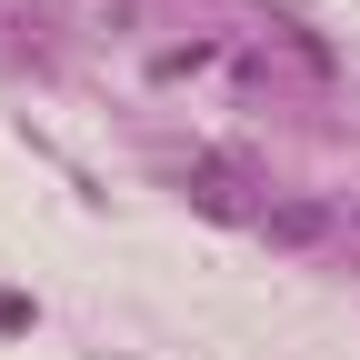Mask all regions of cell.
I'll use <instances>...</instances> for the list:
<instances>
[{
    "instance_id": "7a4b0ae2",
    "label": "cell",
    "mask_w": 360,
    "mask_h": 360,
    "mask_svg": "<svg viewBox=\"0 0 360 360\" xmlns=\"http://www.w3.org/2000/svg\"><path fill=\"white\" fill-rule=\"evenodd\" d=\"M30 321V300H11V290H0V330H20Z\"/></svg>"
},
{
    "instance_id": "6da1fadb",
    "label": "cell",
    "mask_w": 360,
    "mask_h": 360,
    "mask_svg": "<svg viewBox=\"0 0 360 360\" xmlns=\"http://www.w3.org/2000/svg\"><path fill=\"white\" fill-rule=\"evenodd\" d=\"M270 240H290V250L330 240V210H321V200H281V210H270Z\"/></svg>"
}]
</instances>
